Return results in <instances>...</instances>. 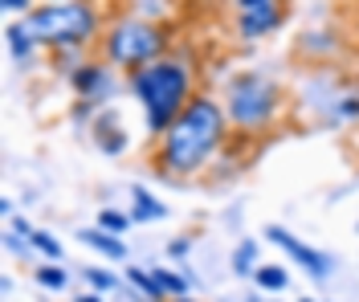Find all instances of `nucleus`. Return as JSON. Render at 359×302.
I'll list each match as a JSON object with an SVG mask.
<instances>
[{"instance_id":"nucleus-3","label":"nucleus","mask_w":359,"mask_h":302,"mask_svg":"<svg viewBox=\"0 0 359 302\" xmlns=\"http://www.w3.org/2000/svg\"><path fill=\"white\" fill-rule=\"evenodd\" d=\"M29 33L41 41L45 49H82L102 33V17L90 0H49L37 4L33 13H25Z\"/></svg>"},{"instance_id":"nucleus-15","label":"nucleus","mask_w":359,"mask_h":302,"mask_svg":"<svg viewBox=\"0 0 359 302\" xmlns=\"http://www.w3.org/2000/svg\"><path fill=\"white\" fill-rule=\"evenodd\" d=\"M33 278H37L41 290H66V286H69L66 266H57V261H41V266L33 270Z\"/></svg>"},{"instance_id":"nucleus-10","label":"nucleus","mask_w":359,"mask_h":302,"mask_svg":"<svg viewBox=\"0 0 359 302\" xmlns=\"http://www.w3.org/2000/svg\"><path fill=\"white\" fill-rule=\"evenodd\" d=\"M78 241L90 245L94 254L111 257V261H123V257H127V241H123L118 233H107L102 225H94V229H78Z\"/></svg>"},{"instance_id":"nucleus-24","label":"nucleus","mask_w":359,"mask_h":302,"mask_svg":"<svg viewBox=\"0 0 359 302\" xmlns=\"http://www.w3.org/2000/svg\"><path fill=\"white\" fill-rule=\"evenodd\" d=\"M74 302H107V298H102L98 290H90V294H78V298H74Z\"/></svg>"},{"instance_id":"nucleus-11","label":"nucleus","mask_w":359,"mask_h":302,"mask_svg":"<svg viewBox=\"0 0 359 302\" xmlns=\"http://www.w3.org/2000/svg\"><path fill=\"white\" fill-rule=\"evenodd\" d=\"M168 217V205L159 200V196H151L143 184L131 188V221L135 225H151V221H163Z\"/></svg>"},{"instance_id":"nucleus-4","label":"nucleus","mask_w":359,"mask_h":302,"mask_svg":"<svg viewBox=\"0 0 359 302\" xmlns=\"http://www.w3.org/2000/svg\"><path fill=\"white\" fill-rule=\"evenodd\" d=\"M224 111H229V123L237 131L262 135L282 115V90L262 70H241L224 82Z\"/></svg>"},{"instance_id":"nucleus-25","label":"nucleus","mask_w":359,"mask_h":302,"mask_svg":"<svg viewBox=\"0 0 359 302\" xmlns=\"http://www.w3.org/2000/svg\"><path fill=\"white\" fill-rule=\"evenodd\" d=\"M257 4H262V0H237V13H241V8H257Z\"/></svg>"},{"instance_id":"nucleus-12","label":"nucleus","mask_w":359,"mask_h":302,"mask_svg":"<svg viewBox=\"0 0 359 302\" xmlns=\"http://www.w3.org/2000/svg\"><path fill=\"white\" fill-rule=\"evenodd\" d=\"M4 41H8V53H13V62H17V66H33V53H37L41 41L29 33V25H25V21L21 25H8V29H4Z\"/></svg>"},{"instance_id":"nucleus-7","label":"nucleus","mask_w":359,"mask_h":302,"mask_svg":"<svg viewBox=\"0 0 359 302\" xmlns=\"http://www.w3.org/2000/svg\"><path fill=\"white\" fill-rule=\"evenodd\" d=\"M266 241H273L282 254L290 257L294 266H302L306 274H311L314 282L331 278V257L323 254V249H314V245H306L302 237H294V233H286L282 225H266Z\"/></svg>"},{"instance_id":"nucleus-14","label":"nucleus","mask_w":359,"mask_h":302,"mask_svg":"<svg viewBox=\"0 0 359 302\" xmlns=\"http://www.w3.org/2000/svg\"><path fill=\"white\" fill-rule=\"evenodd\" d=\"M253 270H257V241L245 237V241L233 249V274H237V278H253Z\"/></svg>"},{"instance_id":"nucleus-20","label":"nucleus","mask_w":359,"mask_h":302,"mask_svg":"<svg viewBox=\"0 0 359 302\" xmlns=\"http://www.w3.org/2000/svg\"><path fill=\"white\" fill-rule=\"evenodd\" d=\"M298 46L302 49H318V53H331V49H335V37H331V29H323V37H314V29L311 33H302V41H298Z\"/></svg>"},{"instance_id":"nucleus-9","label":"nucleus","mask_w":359,"mask_h":302,"mask_svg":"<svg viewBox=\"0 0 359 302\" xmlns=\"http://www.w3.org/2000/svg\"><path fill=\"white\" fill-rule=\"evenodd\" d=\"M90 131H94V143H98V151L102 156H123L127 147H131V135L118 127V115L114 111H94V123H90Z\"/></svg>"},{"instance_id":"nucleus-22","label":"nucleus","mask_w":359,"mask_h":302,"mask_svg":"<svg viewBox=\"0 0 359 302\" xmlns=\"http://www.w3.org/2000/svg\"><path fill=\"white\" fill-rule=\"evenodd\" d=\"M188 249H192V241H188V237H176V241L168 245V254H172V257H188Z\"/></svg>"},{"instance_id":"nucleus-21","label":"nucleus","mask_w":359,"mask_h":302,"mask_svg":"<svg viewBox=\"0 0 359 302\" xmlns=\"http://www.w3.org/2000/svg\"><path fill=\"white\" fill-rule=\"evenodd\" d=\"M335 111L339 118H359V90H347L335 98Z\"/></svg>"},{"instance_id":"nucleus-19","label":"nucleus","mask_w":359,"mask_h":302,"mask_svg":"<svg viewBox=\"0 0 359 302\" xmlns=\"http://www.w3.org/2000/svg\"><path fill=\"white\" fill-rule=\"evenodd\" d=\"M94 225H102V229H107V233H118V237H123V233L131 229L135 221H131V212H118V209H102V212H98V221H94Z\"/></svg>"},{"instance_id":"nucleus-23","label":"nucleus","mask_w":359,"mask_h":302,"mask_svg":"<svg viewBox=\"0 0 359 302\" xmlns=\"http://www.w3.org/2000/svg\"><path fill=\"white\" fill-rule=\"evenodd\" d=\"M4 13H33V0H0Z\"/></svg>"},{"instance_id":"nucleus-1","label":"nucleus","mask_w":359,"mask_h":302,"mask_svg":"<svg viewBox=\"0 0 359 302\" xmlns=\"http://www.w3.org/2000/svg\"><path fill=\"white\" fill-rule=\"evenodd\" d=\"M229 111H224L221 98L196 90L192 102L176 115V123L159 135V147H156V172L163 176H196L208 167V160L217 156L229 139Z\"/></svg>"},{"instance_id":"nucleus-13","label":"nucleus","mask_w":359,"mask_h":302,"mask_svg":"<svg viewBox=\"0 0 359 302\" xmlns=\"http://www.w3.org/2000/svg\"><path fill=\"white\" fill-rule=\"evenodd\" d=\"M253 282H257V290H266V294H282V290L290 286V274H286L282 266H257V270H253Z\"/></svg>"},{"instance_id":"nucleus-2","label":"nucleus","mask_w":359,"mask_h":302,"mask_svg":"<svg viewBox=\"0 0 359 302\" xmlns=\"http://www.w3.org/2000/svg\"><path fill=\"white\" fill-rule=\"evenodd\" d=\"M127 86H131L135 102L143 107V123H147V135L159 139L176 115L192 102L196 94V78H192V66L180 62V57H156L147 66H139L135 74H127Z\"/></svg>"},{"instance_id":"nucleus-5","label":"nucleus","mask_w":359,"mask_h":302,"mask_svg":"<svg viewBox=\"0 0 359 302\" xmlns=\"http://www.w3.org/2000/svg\"><path fill=\"white\" fill-rule=\"evenodd\" d=\"M168 29L156 21H147V17H118V21L107 25V33H102V57L111 62L114 70H127L135 74L139 66H147V62H156L168 53Z\"/></svg>"},{"instance_id":"nucleus-26","label":"nucleus","mask_w":359,"mask_h":302,"mask_svg":"<svg viewBox=\"0 0 359 302\" xmlns=\"http://www.w3.org/2000/svg\"><path fill=\"white\" fill-rule=\"evenodd\" d=\"M168 302H196V298H188V294H180V298H168Z\"/></svg>"},{"instance_id":"nucleus-17","label":"nucleus","mask_w":359,"mask_h":302,"mask_svg":"<svg viewBox=\"0 0 359 302\" xmlns=\"http://www.w3.org/2000/svg\"><path fill=\"white\" fill-rule=\"evenodd\" d=\"M29 241H33V249H37L45 261H66V254H62V241H57V237H49L45 229H33V233H29Z\"/></svg>"},{"instance_id":"nucleus-16","label":"nucleus","mask_w":359,"mask_h":302,"mask_svg":"<svg viewBox=\"0 0 359 302\" xmlns=\"http://www.w3.org/2000/svg\"><path fill=\"white\" fill-rule=\"evenodd\" d=\"M151 274H156L163 298H180V294H188V278H184V274H176V270H163V266H156Z\"/></svg>"},{"instance_id":"nucleus-8","label":"nucleus","mask_w":359,"mask_h":302,"mask_svg":"<svg viewBox=\"0 0 359 302\" xmlns=\"http://www.w3.org/2000/svg\"><path fill=\"white\" fill-rule=\"evenodd\" d=\"M282 21H286V4L282 0H262L257 8H241L237 13V33L245 41H262L269 33H278Z\"/></svg>"},{"instance_id":"nucleus-27","label":"nucleus","mask_w":359,"mask_h":302,"mask_svg":"<svg viewBox=\"0 0 359 302\" xmlns=\"http://www.w3.org/2000/svg\"><path fill=\"white\" fill-rule=\"evenodd\" d=\"M298 302H314V298H298Z\"/></svg>"},{"instance_id":"nucleus-18","label":"nucleus","mask_w":359,"mask_h":302,"mask_svg":"<svg viewBox=\"0 0 359 302\" xmlns=\"http://www.w3.org/2000/svg\"><path fill=\"white\" fill-rule=\"evenodd\" d=\"M82 278H86V286H90V290H98V294H111L114 286H118V274L102 270V266H86V270H82Z\"/></svg>"},{"instance_id":"nucleus-6","label":"nucleus","mask_w":359,"mask_h":302,"mask_svg":"<svg viewBox=\"0 0 359 302\" xmlns=\"http://www.w3.org/2000/svg\"><path fill=\"white\" fill-rule=\"evenodd\" d=\"M69 86L78 94V115H90L102 102H111L114 86H118L114 82V66L111 62H82V66L69 70Z\"/></svg>"}]
</instances>
